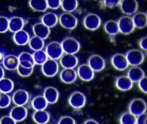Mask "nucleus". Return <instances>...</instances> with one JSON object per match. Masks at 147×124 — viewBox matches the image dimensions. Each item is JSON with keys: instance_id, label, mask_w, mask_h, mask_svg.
I'll return each instance as SVG.
<instances>
[{"instance_id": "obj_1", "label": "nucleus", "mask_w": 147, "mask_h": 124, "mask_svg": "<svg viewBox=\"0 0 147 124\" xmlns=\"http://www.w3.org/2000/svg\"><path fill=\"white\" fill-rule=\"evenodd\" d=\"M125 58L127 59L129 67H140L145 59V53L138 48H132L125 53Z\"/></svg>"}, {"instance_id": "obj_2", "label": "nucleus", "mask_w": 147, "mask_h": 124, "mask_svg": "<svg viewBox=\"0 0 147 124\" xmlns=\"http://www.w3.org/2000/svg\"><path fill=\"white\" fill-rule=\"evenodd\" d=\"M128 111L135 116L144 114L147 112V103L143 98H133L129 102Z\"/></svg>"}, {"instance_id": "obj_3", "label": "nucleus", "mask_w": 147, "mask_h": 124, "mask_svg": "<svg viewBox=\"0 0 147 124\" xmlns=\"http://www.w3.org/2000/svg\"><path fill=\"white\" fill-rule=\"evenodd\" d=\"M64 53L76 54L81 49V44L78 40L74 37H67L61 42Z\"/></svg>"}, {"instance_id": "obj_4", "label": "nucleus", "mask_w": 147, "mask_h": 124, "mask_svg": "<svg viewBox=\"0 0 147 124\" xmlns=\"http://www.w3.org/2000/svg\"><path fill=\"white\" fill-rule=\"evenodd\" d=\"M87 103V97L81 91H74L68 97V104L75 109H82Z\"/></svg>"}, {"instance_id": "obj_5", "label": "nucleus", "mask_w": 147, "mask_h": 124, "mask_svg": "<svg viewBox=\"0 0 147 124\" xmlns=\"http://www.w3.org/2000/svg\"><path fill=\"white\" fill-rule=\"evenodd\" d=\"M117 23H118L119 33H121L124 35H131L135 30V26L133 24L131 17L124 15V16H122L121 17L119 18Z\"/></svg>"}, {"instance_id": "obj_6", "label": "nucleus", "mask_w": 147, "mask_h": 124, "mask_svg": "<svg viewBox=\"0 0 147 124\" xmlns=\"http://www.w3.org/2000/svg\"><path fill=\"white\" fill-rule=\"evenodd\" d=\"M41 67V71L45 77L53 78L59 73V64L57 60L48 59Z\"/></svg>"}, {"instance_id": "obj_7", "label": "nucleus", "mask_w": 147, "mask_h": 124, "mask_svg": "<svg viewBox=\"0 0 147 124\" xmlns=\"http://www.w3.org/2000/svg\"><path fill=\"white\" fill-rule=\"evenodd\" d=\"M59 23L62 28L67 30L75 29L78 25L77 17L72 13L64 12L59 17Z\"/></svg>"}, {"instance_id": "obj_8", "label": "nucleus", "mask_w": 147, "mask_h": 124, "mask_svg": "<svg viewBox=\"0 0 147 124\" xmlns=\"http://www.w3.org/2000/svg\"><path fill=\"white\" fill-rule=\"evenodd\" d=\"M44 51L49 59H55V60H58L64 53L61 45V42H57V41L49 42L46 46Z\"/></svg>"}, {"instance_id": "obj_9", "label": "nucleus", "mask_w": 147, "mask_h": 124, "mask_svg": "<svg viewBox=\"0 0 147 124\" xmlns=\"http://www.w3.org/2000/svg\"><path fill=\"white\" fill-rule=\"evenodd\" d=\"M110 62H111L112 67L117 71L124 72L129 68V65H128L127 59L125 58V55L123 53H114L111 57Z\"/></svg>"}, {"instance_id": "obj_10", "label": "nucleus", "mask_w": 147, "mask_h": 124, "mask_svg": "<svg viewBox=\"0 0 147 124\" xmlns=\"http://www.w3.org/2000/svg\"><path fill=\"white\" fill-rule=\"evenodd\" d=\"M83 25L86 29L90 31L97 30L101 25L100 17L95 13H88L83 19Z\"/></svg>"}, {"instance_id": "obj_11", "label": "nucleus", "mask_w": 147, "mask_h": 124, "mask_svg": "<svg viewBox=\"0 0 147 124\" xmlns=\"http://www.w3.org/2000/svg\"><path fill=\"white\" fill-rule=\"evenodd\" d=\"M59 63L62 68L75 69L79 64V59L76 54L63 53L62 56L59 59Z\"/></svg>"}, {"instance_id": "obj_12", "label": "nucleus", "mask_w": 147, "mask_h": 124, "mask_svg": "<svg viewBox=\"0 0 147 124\" xmlns=\"http://www.w3.org/2000/svg\"><path fill=\"white\" fill-rule=\"evenodd\" d=\"M87 64L93 69L94 73H100L102 72L106 67V60L100 54H93L88 58Z\"/></svg>"}, {"instance_id": "obj_13", "label": "nucleus", "mask_w": 147, "mask_h": 124, "mask_svg": "<svg viewBox=\"0 0 147 124\" xmlns=\"http://www.w3.org/2000/svg\"><path fill=\"white\" fill-rule=\"evenodd\" d=\"M119 8L121 12L125 16L131 17L138 10V0H121Z\"/></svg>"}, {"instance_id": "obj_14", "label": "nucleus", "mask_w": 147, "mask_h": 124, "mask_svg": "<svg viewBox=\"0 0 147 124\" xmlns=\"http://www.w3.org/2000/svg\"><path fill=\"white\" fill-rule=\"evenodd\" d=\"M77 77L84 81V82H90L94 79V72L88 64H82L77 67L76 70Z\"/></svg>"}, {"instance_id": "obj_15", "label": "nucleus", "mask_w": 147, "mask_h": 124, "mask_svg": "<svg viewBox=\"0 0 147 124\" xmlns=\"http://www.w3.org/2000/svg\"><path fill=\"white\" fill-rule=\"evenodd\" d=\"M134 83L126 76V75H120L115 79L114 85L117 90L120 91H129L133 88Z\"/></svg>"}, {"instance_id": "obj_16", "label": "nucleus", "mask_w": 147, "mask_h": 124, "mask_svg": "<svg viewBox=\"0 0 147 124\" xmlns=\"http://www.w3.org/2000/svg\"><path fill=\"white\" fill-rule=\"evenodd\" d=\"M29 100H30V95L28 91L22 89L17 90L11 97V102H13L15 105L25 106L29 103Z\"/></svg>"}, {"instance_id": "obj_17", "label": "nucleus", "mask_w": 147, "mask_h": 124, "mask_svg": "<svg viewBox=\"0 0 147 124\" xmlns=\"http://www.w3.org/2000/svg\"><path fill=\"white\" fill-rule=\"evenodd\" d=\"M60 79L62 83L66 85H71L75 83L77 79V73L76 69L63 68L60 73Z\"/></svg>"}, {"instance_id": "obj_18", "label": "nucleus", "mask_w": 147, "mask_h": 124, "mask_svg": "<svg viewBox=\"0 0 147 124\" xmlns=\"http://www.w3.org/2000/svg\"><path fill=\"white\" fill-rule=\"evenodd\" d=\"M10 115L17 121L21 122L24 121L28 116V109L25 108V106H19L15 105L11 110L10 111Z\"/></svg>"}, {"instance_id": "obj_19", "label": "nucleus", "mask_w": 147, "mask_h": 124, "mask_svg": "<svg viewBox=\"0 0 147 124\" xmlns=\"http://www.w3.org/2000/svg\"><path fill=\"white\" fill-rule=\"evenodd\" d=\"M44 98L48 102L49 104H55L58 102L60 93L59 91L54 86H47L43 91Z\"/></svg>"}, {"instance_id": "obj_20", "label": "nucleus", "mask_w": 147, "mask_h": 124, "mask_svg": "<svg viewBox=\"0 0 147 124\" xmlns=\"http://www.w3.org/2000/svg\"><path fill=\"white\" fill-rule=\"evenodd\" d=\"M126 71V76L136 84L145 76L144 71L140 67H131Z\"/></svg>"}, {"instance_id": "obj_21", "label": "nucleus", "mask_w": 147, "mask_h": 124, "mask_svg": "<svg viewBox=\"0 0 147 124\" xmlns=\"http://www.w3.org/2000/svg\"><path fill=\"white\" fill-rule=\"evenodd\" d=\"M3 67L8 71H16L19 66V61L18 56L13 54L6 55L3 59Z\"/></svg>"}, {"instance_id": "obj_22", "label": "nucleus", "mask_w": 147, "mask_h": 124, "mask_svg": "<svg viewBox=\"0 0 147 124\" xmlns=\"http://www.w3.org/2000/svg\"><path fill=\"white\" fill-rule=\"evenodd\" d=\"M32 31L36 36H38L43 40L47 39L50 35V29L41 22L36 23L32 26Z\"/></svg>"}, {"instance_id": "obj_23", "label": "nucleus", "mask_w": 147, "mask_h": 124, "mask_svg": "<svg viewBox=\"0 0 147 124\" xmlns=\"http://www.w3.org/2000/svg\"><path fill=\"white\" fill-rule=\"evenodd\" d=\"M12 39H13V41L16 45L25 46L29 43L30 36V34L26 30L22 29V30H19V31L14 33Z\"/></svg>"}, {"instance_id": "obj_24", "label": "nucleus", "mask_w": 147, "mask_h": 124, "mask_svg": "<svg viewBox=\"0 0 147 124\" xmlns=\"http://www.w3.org/2000/svg\"><path fill=\"white\" fill-rule=\"evenodd\" d=\"M32 120L36 124H48L50 120V115L47 110H35L32 114Z\"/></svg>"}, {"instance_id": "obj_25", "label": "nucleus", "mask_w": 147, "mask_h": 124, "mask_svg": "<svg viewBox=\"0 0 147 124\" xmlns=\"http://www.w3.org/2000/svg\"><path fill=\"white\" fill-rule=\"evenodd\" d=\"M135 29H142L147 27V17L145 12H136L131 16Z\"/></svg>"}, {"instance_id": "obj_26", "label": "nucleus", "mask_w": 147, "mask_h": 124, "mask_svg": "<svg viewBox=\"0 0 147 124\" xmlns=\"http://www.w3.org/2000/svg\"><path fill=\"white\" fill-rule=\"evenodd\" d=\"M24 20L21 17H12L9 19V31L16 33L19 30L24 29Z\"/></svg>"}, {"instance_id": "obj_27", "label": "nucleus", "mask_w": 147, "mask_h": 124, "mask_svg": "<svg viewBox=\"0 0 147 124\" xmlns=\"http://www.w3.org/2000/svg\"><path fill=\"white\" fill-rule=\"evenodd\" d=\"M41 23H42L44 25H46L49 29L54 28L59 23V17L54 12H46L41 17Z\"/></svg>"}, {"instance_id": "obj_28", "label": "nucleus", "mask_w": 147, "mask_h": 124, "mask_svg": "<svg viewBox=\"0 0 147 124\" xmlns=\"http://www.w3.org/2000/svg\"><path fill=\"white\" fill-rule=\"evenodd\" d=\"M19 65L24 67H34L35 62L33 59V56L31 53L28 52H22L18 56Z\"/></svg>"}, {"instance_id": "obj_29", "label": "nucleus", "mask_w": 147, "mask_h": 124, "mask_svg": "<svg viewBox=\"0 0 147 124\" xmlns=\"http://www.w3.org/2000/svg\"><path fill=\"white\" fill-rule=\"evenodd\" d=\"M104 31L110 36H116L119 34L118 23L115 20H108L103 25Z\"/></svg>"}, {"instance_id": "obj_30", "label": "nucleus", "mask_w": 147, "mask_h": 124, "mask_svg": "<svg viewBox=\"0 0 147 124\" xmlns=\"http://www.w3.org/2000/svg\"><path fill=\"white\" fill-rule=\"evenodd\" d=\"M31 107L34 110H44L48 107V102L43 96H36L31 100Z\"/></svg>"}, {"instance_id": "obj_31", "label": "nucleus", "mask_w": 147, "mask_h": 124, "mask_svg": "<svg viewBox=\"0 0 147 124\" xmlns=\"http://www.w3.org/2000/svg\"><path fill=\"white\" fill-rule=\"evenodd\" d=\"M29 6L36 12H45L48 9L46 0H29Z\"/></svg>"}, {"instance_id": "obj_32", "label": "nucleus", "mask_w": 147, "mask_h": 124, "mask_svg": "<svg viewBox=\"0 0 147 124\" xmlns=\"http://www.w3.org/2000/svg\"><path fill=\"white\" fill-rule=\"evenodd\" d=\"M79 2L78 0H61V7L64 12L72 13L78 8Z\"/></svg>"}, {"instance_id": "obj_33", "label": "nucleus", "mask_w": 147, "mask_h": 124, "mask_svg": "<svg viewBox=\"0 0 147 124\" xmlns=\"http://www.w3.org/2000/svg\"><path fill=\"white\" fill-rule=\"evenodd\" d=\"M28 44L30 46V48L33 52L38 51V50H42V49L44 48V46H45L44 40L40 38V37H38V36H36V35H34L33 37H30Z\"/></svg>"}, {"instance_id": "obj_34", "label": "nucleus", "mask_w": 147, "mask_h": 124, "mask_svg": "<svg viewBox=\"0 0 147 124\" xmlns=\"http://www.w3.org/2000/svg\"><path fill=\"white\" fill-rule=\"evenodd\" d=\"M14 90V82L9 78H3L0 79V92L11 93Z\"/></svg>"}, {"instance_id": "obj_35", "label": "nucleus", "mask_w": 147, "mask_h": 124, "mask_svg": "<svg viewBox=\"0 0 147 124\" xmlns=\"http://www.w3.org/2000/svg\"><path fill=\"white\" fill-rule=\"evenodd\" d=\"M137 116L130 113L129 111H125L122 113L119 118V124H136Z\"/></svg>"}, {"instance_id": "obj_36", "label": "nucleus", "mask_w": 147, "mask_h": 124, "mask_svg": "<svg viewBox=\"0 0 147 124\" xmlns=\"http://www.w3.org/2000/svg\"><path fill=\"white\" fill-rule=\"evenodd\" d=\"M32 56H33V59H34V62H35V65H37V66H42L44 62L49 59L45 51L43 49L42 50H38V51H35L33 53H32Z\"/></svg>"}, {"instance_id": "obj_37", "label": "nucleus", "mask_w": 147, "mask_h": 124, "mask_svg": "<svg viewBox=\"0 0 147 124\" xmlns=\"http://www.w3.org/2000/svg\"><path fill=\"white\" fill-rule=\"evenodd\" d=\"M11 103V97L7 93L0 92V109H6Z\"/></svg>"}, {"instance_id": "obj_38", "label": "nucleus", "mask_w": 147, "mask_h": 124, "mask_svg": "<svg viewBox=\"0 0 147 124\" xmlns=\"http://www.w3.org/2000/svg\"><path fill=\"white\" fill-rule=\"evenodd\" d=\"M16 71L18 72V75H19L20 77L28 78V77L31 76V74L33 73L34 67H22V66L19 65Z\"/></svg>"}, {"instance_id": "obj_39", "label": "nucleus", "mask_w": 147, "mask_h": 124, "mask_svg": "<svg viewBox=\"0 0 147 124\" xmlns=\"http://www.w3.org/2000/svg\"><path fill=\"white\" fill-rule=\"evenodd\" d=\"M9 30V18L0 16V34H5Z\"/></svg>"}, {"instance_id": "obj_40", "label": "nucleus", "mask_w": 147, "mask_h": 124, "mask_svg": "<svg viewBox=\"0 0 147 124\" xmlns=\"http://www.w3.org/2000/svg\"><path fill=\"white\" fill-rule=\"evenodd\" d=\"M121 0H102V5L107 8H116L120 5Z\"/></svg>"}, {"instance_id": "obj_41", "label": "nucleus", "mask_w": 147, "mask_h": 124, "mask_svg": "<svg viewBox=\"0 0 147 124\" xmlns=\"http://www.w3.org/2000/svg\"><path fill=\"white\" fill-rule=\"evenodd\" d=\"M137 85H138V90L142 93L147 95V76H144L142 79H140L137 83Z\"/></svg>"}, {"instance_id": "obj_42", "label": "nucleus", "mask_w": 147, "mask_h": 124, "mask_svg": "<svg viewBox=\"0 0 147 124\" xmlns=\"http://www.w3.org/2000/svg\"><path fill=\"white\" fill-rule=\"evenodd\" d=\"M57 124H76V121L72 116L64 115V116H61L59 119Z\"/></svg>"}, {"instance_id": "obj_43", "label": "nucleus", "mask_w": 147, "mask_h": 124, "mask_svg": "<svg viewBox=\"0 0 147 124\" xmlns=\"http://www.w3.org/2000/svg\"><path fill=\"white\" fill-rule=\"evenodd\" d=\"M48 8L51 10H57L61 7V0H46Z\"/></svg>"}, {"instance_id": "obj_44", "label": "nucleus", "mask_w": 147, "mask_h": 124, "mask_svg": "<svg viewBox=\"0 0 147 124\" xmlns=\"http://www.w3.org/2000/svg\"><path fill=\"white\" fill-rule=\"evenodd\" d=\"M138 46L140 50H142L145 55H147V36H144L140 38L138 41Z\"/></svg>"}, {"instance_id": "obj_45", "label": "nucleus", "mask_w": 147, "mask_h": 124, "mask_svg": "<svg viewBox=\"0 0 147 124\" xmlns=\"http://www.w3.org/2000/svg\"><path fill=\"white\" fill-rule=\"evenodd\" d=\"M18 122L9 115H4L0 118V124H17Z\"/></svg>"}, {"instance_id": "obj_46", "label": "nucleus", "mask_w": 147, "mask_h": 124, "mask_svg": "<svg viewBox=\"0 0 147 124\" xmlns=\"http://www.w3.org/2000/svg\"><path fill=\"white\" fill-rule=\"evenodd\" d=\"M136 124H147V112L137 116Z\"/></svg>"}, {"instance_id": "obj_47", "label": "nucleus", "mask_w": 147, "mask_h": 124, "mask_svg": "<svg viewBox=\"0 0 147 124\" xmlns=\"http://www.w3.org/2000/svg\"><path fill=\"white\" fill-rule=\"evenodd\" d=\"M83 124H100V123L94 119H88L84 121Z\"/></svg>"}, {"instance_id": "obj_48", "label": "nucleus", "mask_w": 147, "mask_h": 124, "mask_svg": "<svg viewBox=\"0 0 147 124\" xmlns=\"http://www.w3.org/2000/svg\"><path fill=\"white\" fill-rule=\"evenodd\" d=\"M5 68L3 67V66L0 65V79L5 78Z\"/></svg>"}, {"instance_id": "obj_49", "label": "nucleus", "mask_w": 147, "mask_h": 124, "mask_svg": "<svg viewBox=\"0 0 147 124\" xmlns=\"http://www.w3.org/2000/svg\"><path fill=\"white\" fill-rule=\"evenodd\" d=\"M145 14H146V17H147V12H145Z\"/></svg>"}]
</instances>
